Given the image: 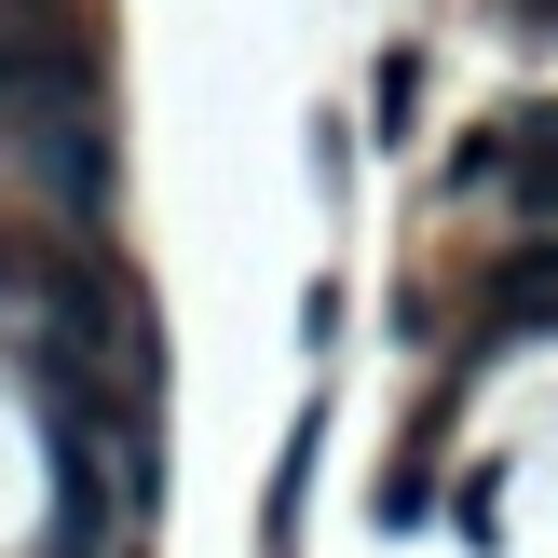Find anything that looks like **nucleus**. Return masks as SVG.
Here are the masks:
<instances>
[{
	"instance_id": "obj_1",
	"label": "nucleus",
	"mask_w": 558,
	"mask_h": 558,
	"mask_svg": "<svg viewBox=\"0 0 558 558\" xmlns=\"http://www.w3.org/2000/svg\"><path fill=\"white\" fill-rule=\"evenodd\" d=\"M314 450H327V409H300V436L272 450V505H259V545L300 532V490H314Z\"/></svg>"
},
{
	"instance_id": "obj_2",
	"label": "nucleus",
	"mask_w": 558,
	"mask_h": 558,
	"mask_svg": "<svg viewBox=\"0 0 558 558\" xmlns=\"http://www.w3.org/2000/svg\"><path fill=\"white\" fill-rule=\"evenodd\" d=\"M423 123V41H381L368 54V136H409Z\"/></svg>"
}]
</instances>
